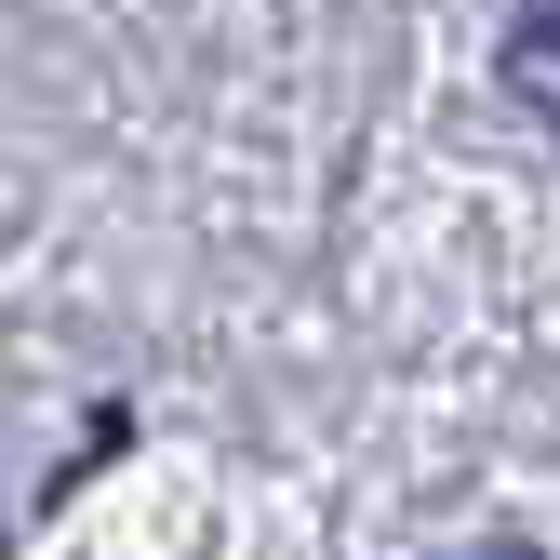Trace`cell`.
Segmentation results:
<instances>
[{"label": "cell", "mask_w": 560, "mask_h": 560, "mask_svg": "<svg viewBox=\"0 0 560 560\" xmlns=\"http://www.w3.org/2000/svg\"><path fill=\"white\" fill-rule=\"evenodd\" d=\"M494 67H508V94H521V107L560 133V0H521V14H508V54H494Z\"/></svg>", "instance_id": "1"}, {"label": "cell", "mask_w": 560, "mask_h": 560, "mask_svg": "<svg viewBox=\"0 0 560 560\" xmlns=\"http://www.w3.org/2000/svg\"><path fill=\"white\" fill-rule=\"evenodd\" d=\"M467 560H534V547H467Z\"/></svg>", "instance_id": "2"}]
</instances>
